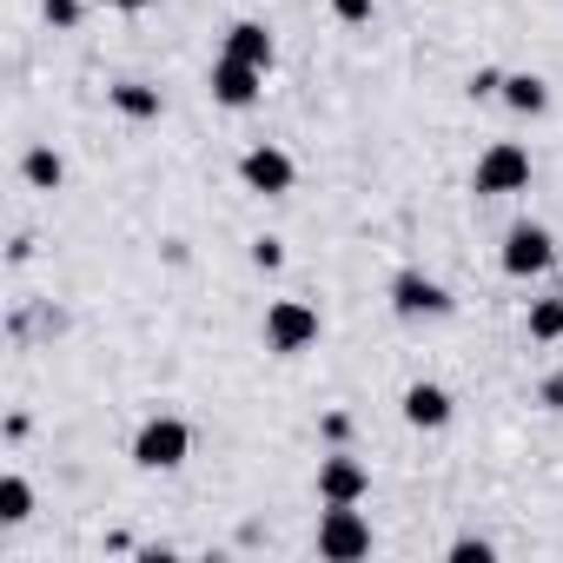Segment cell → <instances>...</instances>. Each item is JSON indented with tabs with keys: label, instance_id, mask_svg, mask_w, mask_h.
Wrapping results in <instances>:
<instances>
[{
	"label": "cell",
	"instance_id": "obj_1",
	"mask_svg": "<svg viewBox=\"0 0 563 563\" xmlns=\"http://www.w3.org/2000/svg\"><path fill=\"white\" fill-rule=\"evenodd\" d=\"M319 345V312L306 306V299H278V306H265V352H312Z\"/></svg>",
	"mask_w": 563,
	"mask_h": 563
},
{
	"label": "cell",
	"instance_id": "obj_2",
	"mask_svg": "<svg viewBox=\"0 0 563 563\" xmlns=\"http://www.w3.org/2000/svg\"><path fill=\"white\" fill-rule=\"evenodd\" d=\"M186 451H192V431L179 418H146L140 438H133V464L140 471H179Z\"/></svg>",
	"mask_w": 563,
	"mask_h": 563
},
{
	"label": "cell",
	"instance_id": "obj_3",
	"mask_svg": "<svg viewBox=\"0 0 563 563\" xmlns=\"http://www.w3.org/2000/svg\"><path fill=\"white\" fill-rule=\"evenodd\" d=\"M477 192H523L530 186V153L517 146V140H490L484 153H477Z\"/></svg>",
	"mask_w": 563,
	"mask_h": 563
},
{
	"label": "cell",
	"instance_id": "obj_4",
	"mask_svg": "<svg viewBox=\"0 0 563 563\" xmlns=\"http://www.w3.org/2000/svg\"><path fill=\"white\" fill-rule=\"evenodd\" d=\"M319 550L339 556V563L372 556V523L358 517V504H325V517H319Z\"/></svg>",
	"mask_w": 563,
	"mask_h": 563
},
{
	"label": "cell",
	"instance_id": "obj_5",
	"mask_svg": "<svg viewBox=\"0 0 563 563\" xmlns=\"http://www.w3.org/2000/svg\"><path fill=\"white\" fill-rule=\"evenodd\" d=\"M550 258H556V245H550V232L543 225H510L504 232V272L510 278H537V272H550Z\"/></svg>",
	"mask_w": 563,
	"mask_h": 563
},
{
	"label": "cell",
	"instance_id": "obj_6",
	"mask_svg": "<svg viewBox=\"0 0 563 563\" xmlns=\"http://www.w3.org/2000/svg\"><path fill=\"white\" fill-rule=\"evenodd\" d=\"M239 179H245L252 192H265V199H278V192H292V179H299V166H292V153H278V146H252V153L239 159Z\"/></svg>",
	"mask_w": 563,
	"mask_h": 563
},
{
	"label": "cell",
	"instance_id": "obj_7",
	"mask_svg": "<svg viewBox=\"0 0 563 563\" xmlns=\"http://www.w3.org/2000/svg\"><path fill=\"white\" fill-rule=\"evenodd\" d=\"M391 306L405 319H444L451 312V292L438 286V278H424V272H398L391 278Z\"/></svg>",
	"mask_w": 563,
	"mask_h": 563
},
{
	"label": "cell",
	"instance_id": "obj_8",
	"mask_svg": "<svg viewBox=\"0 0 563 563\" xmlns=\"http://www.w3.org/2000/svg\"><path fill=\"white\" fill-rule=\"evenodd\" d=\"M319 497H325V504H365V497H372V471L339 451V457L319 464Z\"/></svg>",
	"mask_w": 563,
	"mask_h": 563
},
{
	"label": "cell",
	"instance_id": "obj_9",
	"mask_svg": "<svg viewBox=\"0 0 563 563\" xmlns=\"http://www.w3.org/2000/svg\"><path fill=\"white\" fill-rule=\"evenodd\" d=\"M258 87H265V74H258V67H245V60L219 54V67H212V100H219V107H252V100H258Z\"/></svg>",
	"mask_w": 563,
	"mask_h": 563
},
{
	"label": "cell",
	"instance_id": "obj_10",
	"mask_svg": "<svg viewBox=\"0 0 563 563\" xmlns=\"http://www.w3.org/2000/svg\"><path fill=\"white\" fill-rule=\"evenodd\" d=\"M405 424L411 431H444L451 424V391L444 385H411L405 391Z\"/></svg>",
	"mask_w": 563,
	"mask_h": 563
},
{
	"label": "cell",
	"instance_id": "obj_11",
	"mask_svg": "<svg viewBox=\"0 0 563 563\" xmlns=\"http://www.w3.org/2000/svg\"><path fill=\"white\" fill-rule=\"evenodd\" d=\"M225 54L245 60V67H258V74H272V54H278V47H272V34H265L258 21H239V27L225 34Z\"/></svg>",
	"mask_w": 563,
	"mask_h": 563
},
{
	"label": "cell",
	"instance_id": "obj_12",
	"mask_svg": "<svg viewBox=\"0 0 563 563\" xmlns=\"http://www.w3.org/2000/svg\"><path fill=\"white\" fill-rule=\"evenodd\" d=\"M113 107L126 120H159V87H140V80H120L113 87Z\"/></svg>",
	"mask_w": 563,
	"mask_h": 563
},
{
	"label": "cell",
	"instance_id": "obj_13",
	"mask_svg": "<svg viewBox=\"0 0 563 563\" xmlns=\"http://www.w3.org/2000/svg\"><path fill=\"white\" fill-rule=\"evenodd\" d=\"M504 100H510L517 113H543V107H550V87H543L537 74H510V80H504Z\"/></svg>",
	"mask_w": 563,
	"mask_h": 563
},
{
	"label": "cell",
	"instance_id": "obj_14",
	"mask_svg": "<svg viewBox=\"0 0 563 563\" xmlns=\"http://www.w3.org/2000/svg\"><path fill=\"white\" fill-rule=\"evenodd\" d=\"M21 173H27V186H47V192L67 179V166H60V153H54V146H34V153L21 159Z\"/></svg>",
	"mask_w": 563,
	"mask_h": 563
},
{
	"label": "cell",
	"instance_id": "obj_15",
	"mask_svg": "<svg viewBox=\"0 0 563 563\" xmlns=\"http://www.w3.org/2000/svg\"><path fill=\"white\" fill-rule=\"evenodd\" d=\"M530 339H537V345L563 339V299H537V306H530Z\"/></svg>",
	"mask_w": 563,
	"mask_h": 563
},
{
	"label": "cell",
	"instance_id": "obj_16",
	"mask_svg": "<svg viewBox=\"0 0 563 563\" xmlns=\"http://www.w3.org/2000/svg\"><path fill=\"white\" fill-rule=\"evenodd\" d=\"M34 510V490H27V477H8L0 484V523H21Z\"/></svg>",
	"mask_w": 563,
	"mask_h": 563
},
{
	"label": "cell",
	"instance_id": "obj_17",
	"mask_svg": "<svg viewBox=\"0 0 563 563\" xmlns=\"http://www.w3.org/2000/svg\"><path fill=\"white\" fill-rule=\"evenodd\" d=\"M252 265H258V272H278V265H286V245H278V239H258V245H252Z\"/></svg>",
	"mask_w": 563,
	"mask_h": 563
},
{
	"label": "cell",
	"instance_id": "obj_18",
	"mask_svg": "<svg viewBox=\"0 0 563 563\" xmlns=\"http://www.w3.org/2000/svg\"><path fill=\"white\" fill-rule=\"evenodd\" d=\"M372 8H378V0H332V14H339V21H352V27H358V21H372Z\"/></svg>",
	"mask_w": 563,
	"mask_h": 563
},
{
	"label": "cell",
	"instance_id": "obj_19",
	"mask_svg": "<svg viewBox=\"0 0 563 563\" xmlns=\"http://www.w3.org/2000/svg\"><path fill=\"white\" fill-rule=\"evenodd\" d=\"M47 21L54 27H80V0H47Z\"/></svg>",
	"mask_w": 563,
	"mask_h": 563
},
{
	"label": "cell",
	"instance_id": "obj_20",
	"mask_svg": "<svg viewBox=\"0 0 563 563\" xmlns=\"http://www.w3.org/2000/svg\"><path fill=\"white\" fill-rule=\"evenodd\" d=\"M471 93H477V100H490V93H504V74H497V67H477V80H471Z\"/></svg>",
	"mask_w": 563,
	"mask_h": 563
},
{
	"label": "cell",
	"instance_id": "obj_21",
	"mask_svg": "<svg viewBox=\"0 0 563 563\" xmlns=\"http://www.w3.org/2000/svg\"><path fill=\"white\" fill-rule=\"evenodd\" d=\"M345 431H352V418H345V411H332V418H325V438H332V444H345Z\"/></svg>",
	"mask_w": 563,
	"mask_h": 563
},
{
	"label": "cell",
	"instance_id": "obj_22",
	"mask_svg": "<svg viewBox=\"0 0 563 563\" xmlns=\"http://www.w3.org/2000/svg\"><path fill=\"white\" fill-rule=\"evenodd\" d=\"M451 556H490V543L484 537H464V543H451Z\"/></svg>",
	"mask_w": 563,
	"mask_h": 563
},
{
	"label": "cell",
	"instance_id": "obj_23",
	"mask_svg": "<svg viewBox=\"0 0 563 563\" xmlns=\"http://www.w3.org/2000/svg\"><path fill=\"white\" fill-rule=\"evenodd\" d=\"M113 8H126V14H140V8H153V0H113Z\"/></svg>",
	"mask_w": 563,
	"mask_h": 563
}]
</instances>
